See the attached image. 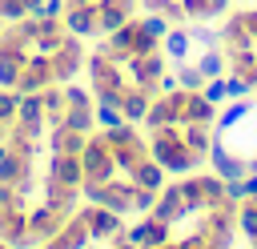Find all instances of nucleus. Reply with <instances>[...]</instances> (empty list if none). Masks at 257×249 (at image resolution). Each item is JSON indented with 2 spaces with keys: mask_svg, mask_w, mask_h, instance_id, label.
<instances>
[{
  "mask_svg": "<svg viewBox=\"0 0 257 249\" xmlns=\"http://www.w3.org/2000/svg\"><path fill=\"white\" fill-rule=\"evenodd\" d=\"M149 157H153V161H161V165H165V173H177V177H189V173L201 165V157H197V153H189V145L181 141V129H173V125L153 129Z\"/></svg>",
  "mask_w": 257,
  "mask_h": 249,
  "instance_id": "obj_1",
  "label": "nucleus"
},
{
  "mask_svg": "<svg viewBox=\"0 0 257 249\" xmlns=\"http://www.w3.org/2000/svg\"><path fill=\"white\" fill-rule=\"evenodd\" d=\"M80 165H84V181H112L116 161H112L104 133H88V145L80 149Z\"/></svg>",
  "mask_w": 257,
  "mask_h": 249,
  "instance_id": "obj_2",
  "label": "nucleus"
},
{
  "mask_svg": "<svg viewBox=\"0 0 257 249\" xmlns=\"http://www.w3.org/2000/svg\"><path fill=\"white\" fill-rule=\"evenodd\" d=\"M76 217L88 225V237H92V241H112V237L124 233V217L112 213V209H104V205H88V209L76 213Z\"/></svg>",
  "mask_w": 257,
  "mask_h": 249,
  "instance_id": "obj_3",
  "label": "nucleus"
},
{
  "mask_svg": "<svg viewBox=\"0 0 257 249\" xmlns=\"http://www.w3.org/2000/svg\"><path fill=\"white\" fill-rule=\"evenodd\" d=\"M64 213H56L48 201H40L36 209H28V233H32V245H48L60 229H64Z\"/></svg>",
  "mask_w": 257,
  "mask_h": 249,
  "instance_id": "obj_4",
  "label": "nucleus"
},
{
  "mask_svg": "<svg viewBox=\"0 0 257 249\" xmlns=\"http://www.w3.org/2000/svg\"><path fill=\"white\" fill-rule=\"evenodd\" d=\"M48 60H52V76H56V84L72 80V76L80 72V36L64 32V44H60V48H56Z\"/></svg>",
  "mask_w": 257,
  "mask_h": 249,
  "instance_id": "obj_5",
  "label": "nucleus"
},
{
  "mask_svg": "<svg viewBox=\"0 0 257 249\" xmlns=\"http://www.w3.org/2000/svg\"><path fill=\"white\" fill-rule=\"evenodd\" d=\"M48 84H56V76H52V60H48V56H40V52H32V60L20 68L16 92H44Z\"/></svg>",
  "mask_w": 257,
  "mask_h": 249,
  "instance_id": "obj_6",
  "label": "nucleus"
},
{
  "mask_svg": "<svg viewBox=\"0 0 257 249\" xmlns=\"http://www.w3.org/2000/svg\"><path fill=\"white\" fill-rule=\"evenodd\" d=\"M149 217L169 221V225H177V221H185V217H189V209H185V201H181V185H177V181H173V185H161L157 205H153V213H149Z\"/></svg>",
  "mask_w": 257,
  "mask_h": 249,
  "instance_id": "obj_7",
  "label": "nucleus"
},
{
  "mask_svg": "<svg viewBox=\"0 0 257 249\" xmlns=\"http://www.w3.org/2000/svg\"><path fill=\"white\" fill-rule=\"evenodd\" d=\"M209 165H213V173H217V177H225V181H237V177H245V173H249L245 157L229 153L221 141H213V149H209Z\"/></svg>",
  "mask_w": 257,
  "mask_h": 249,
  "instance_id": "obj_8",
  "label": "nucleus"
},
{
  "mask_svg": "<svg viewBox=\"0 0 257 249\" xmlns=\"http://www.w3.org/2000/svg\"><path fill=\"white\" fill-rule=\"evenodd\" d=\"M161 52L169 56V64L177 68V64H185L189 60V52H193V36H189V28L185 24H173L165 36H161Z\"/></svg>",
  "mask_w": 257,
  "mask_h": 249,
  "instance_id": "obj_9",
  "label": "nucleus"
},
{
  "mask_svg": "<svg viewBox=\"0 0 257 249\" xmlns=\"http://www.w3.org/2000/svg\"><path fill=\"white\" fill-rule=\"evenodd\" d=\"M48 177L80 189V185H84V165H80L76 153H52V161H48Z\"/></svg>",
  "mask_w": 257,
  "mask_h": 249,
  "instance_id": "obj_10",
  "label": "nucleus"
},
{
  "mask_svg": "<svg viewBox=\"0 0 257 249\" xmlns=\"http://www.w3.org/2000/svg\"><path fill=\"white\" fill-rule=\"evenodd\" d=\"M60 20H64V32L88 36V32H96V4H68Z\"/></svg>",
  "mask_w": 257,
  "mask_h": 249,
  "instance_id": "obj_11",
  "label": "nucleus"
},
{
  "mask_svg": "<svg viewBox=\"0 0 257 249\" xmlns=\"http://www.w3.org/2000/svg\"><path fill=\"white\" fill-rule=\"evenodd\" d=\"M16 125H20V129H28L32 137H40V129H44V100H40V92H24V96H20Z\"/></svg>",
  "mask_w": 257,
  "mask_h": 249,
  "instance_id": "obj_12",
  "label": "nucleus"
},
{
  "mask_svg": "<svg viewBox=\"0 0 257 249\" xmlns=\"http://www.w3.org/2000/svg\"><path fill=\"white\" fill-rule=\"evenodd\" d=\"M249 112H253V100H249V96L229 100V104L217 112V120H213V137H229V133H233V129H237V125H241Z\"/></svg>",
  "mask_w": 257,
  "mask_h": 249,
  "instance_id": "obj_13",
  "label": "nucleus"
},
{
  "mask_svg": "<svg viewBox=\"0 0 257 249\" xmlns=\"http://www.w3.org/2000/svg\"><path fill=\"white\" fill-rule=\"evenodd\" d=\"M128 181L141 185V189H161V185H165V165L153 161V157H145V161H137V165L128 169Z\"/></svg>",
  "mask_w": 257,
  "mask_h": 249,
  "instance_id": "obj_14",
  "label": "nucleus"
},
{
  "mask_svg": "<svg viewBox=\"0 0 257 249\" xmlns=\"http://www.w3.org/2000/svg\"><path fill=\"white\" fill-rule=\"evenodd\" d=\"M76 197H80V189L76 185H64V181H52L48 177V189H44V201L56 209V213H64V217H72V205H76Z\"/></svg>",
  "mask_w": 257,
  "mask_h": 249,
  "instance_id": "obj_15",
  "label": "nucleus"
},
{
  "mask_svg": "<svg viewBox=\"0 0 257 249\" xmlns=\"http://www.w3.org/2000/svg\"><path fill=\"white\" fill-rule=\"evenodd\" d=\"M56 125H64L72 133H92L96 129V112H92V104H64V112H60Z\"/></svg>",
  "mask_w": 257,
  "mask_h": 249,
  "instance_id": "obj_16",
  "label": "nucleus"
},
{
  "mask_svg": "<svg viewBox=\"0 0 257 249\" xmlns=\"http://www.w3.org/2000/svg\"><path fill=\"white\" fill-rule=\"evenodd\" d=\"M128 20H133V16H128L116 0H100V4H96V32H100V36L116 32V28H120V24H128Z\"/></svg>",
  "mask_w": 257,
  "mask_h": 249,
  "instance_id": "obj_17",
  "label": "nucleus"
},
{
  "mask_svg": "<svg viewBox=\"0 0 257 249\" xmlns=\"http://www.w3.org/2000/svg\"><path fill=\"white\" fill-rule=\"evenodd\" d=\"M185 120H193V125H213V120H217V104H213L205 92H189V96H185Z\"/></svg>",
  "mask_w": 257,
  "mask_h": 249,
  "instance_id": "obj_18",
  "label": "nucleus"
},
{
  "mask_svg": "<svg viewBox=\"0 0 257 249\" xmlns=\"http://www.w3.org/2000/svg\"><path fill=\"white\" fill-rule=\"evenodd\" d=\"M181 141L189 145V153L209 157V149H213V141H217V137H213V125H193V120H189V125L181 129Z\"/></svg>",
  "mask_w": 257,
  "mask_h": 249,
  "instance_id": "obj_19",
  "label": "nucleus"
},
{
  "mask_svg": "<svg viewBox=\"0 0 257 249\" xmlns=\"http://www.w3.org/2000/svg\"><path fill=\"white\" fill-rule=\"evenodd\" d=\"M149 104H153V92H145V88H124L120 112H124V120L141 125V120H145V112H149Z\"/></svg>",
  "mask_w": 257,
  "mask_h": 249,
  "instance_id": "obj_20",
  "label": "nucleus"
},
{
  "mask_svg": "<svg viewBox=\"0 0 257 249\" xmlns=\"http://www.w3.org/2000/svg\"><path fill=\"white\" fill-rule=\"evenodd\" d=\"M197 68L205 72V80H213V76H225L229 72V52L217 44V48H205L201 56H197Z\"/></svg>",
  "mask_w": 257,
  "mask_h": 249,
  "instance_id": "obj_21",
  "label": "nucleus"
},
{
  "mask_svg": "<svg viewBox=\"0 0 257 249\" xmlns=\"http://www.w3.org/2000/svg\"><path fill=\"white\" fill-rule=\"evenodd\" d=\"M84 145H88V133H72L64 125H52V153H76L80 157Z\"/></svg>",
  "mask_w": 257,
  "mask_h": 249,
  "instance_id": "obj_22",
  "label": "nucleus"
},
{
  "mask_svg": "<svg viewBox=\"0 0 257 249\" xmlns=\"http://www.w3.org/2000/svg\"><path fill=\"white\" fill-rule=\"evenodd\" d=\"M145 157H149V149L141 145V137L128 141V145H116V149H112V161H116V169H120L124 177H128V169H133L137 161H145Z\"/></svg>",
  "mask_w": 257,
  "mask_h": 249,
  "instance_id": "obj_23",
  "label": "nucleus"
},
{
  "mask_svg": "<svg viewBox=\"0 0 257 249\" xmlns=\"http://www.w3.org/2000/svg\"><path fill=\"white\" fill-rule=\"evenodd\" d=\"M197 181H201L205 213H209V209H217V205H225V177H217V173H205V177H197Z\"/></svg>",
  "mask_w": 257,
  "mask_h": 249,
  "instance_id": "obj_24",
  "label": "nucleus"
},
{
  "mask_svg": "<svg viewBox=\"0 0 257 249\" xmlns=\"http://www.w3.org/2000/svg\"><path fill=\"white\" fill-rule=\"evenodd\" d=\"M40 100H44V125H56L60 112H64V92H60L56 84H48V88L40 92Z\"/></svg>",
  "mask_w": 257,
  "mask_h": 249,
  "instance_id": "obj_25",
  "label": "nucleus"
},
{
  "mask_svg": "<svg viewBox=\"0 0 257 249\" xmlns=\"http://www.w3.org/2000/svg\"><path fill=\"white\" fill-rule=\"evenodd\" d=\"M237 229H241L249 241H257V201H253V197L241 201V209H237Z\"/></svg>",
  "mask_w": 257,
  "mask_h": 249,
  "instance_id": "obj_26",
  "label": "nucleus"
},
{
  "mask_svg": "<svg viewBox=\"0 0 257 249\" xmlns=\"http://www.w3.org/2000/svg\"><path fill=\"white\" fill-rule=\"evenodd\" d=\"M173 72H177V80H181V88H189V92H201V88H205V72H201V68L193 64V60H185V64H177Z\"/></svg>",
  "mask_w": 257,
  "mask_h": 249,
  "instance_id": "obj_27",
  "label": "nucleus"
},
{
  "mask_svg": "<svg viewBox=\"0 0 257 249\" xmlns=\"http://www.w3.org/2000/svg\"><path fill=\"white\" fill-rule=\"evenodd\" d=\"M221 80H225V104H229V100H241V96H249V92H253V84H249L241 72H233V68H229Z\"/></svg>",
  "mask_w": 257,
  "mask_h": 249,
  "instance_id": "obj_28",
  "label": "nucleus"
},
{
  "mask_svg": "<svg viewBox=\"0 0 257 249\" xmlns=\"http://www.w3.org/2000/svg\"><path fill=\"white\" fill-rule=\"evenodd\" d=\"M177 185H181V201H185L189 213L205 209V197H201V181H197V177H185V181H177Z\"/></svg>",
  "mask_w": 257,
  "mask_h": 249,
  "instance_id": "obj_29",
  "label": "nucleus"
},
{
  "mask_svg": "<svg viewBox=\"0 0 257 249\" xmlns=\"http://www.w3.org/2000/svg\"><path fill=\"white\" fill-rule=\"evenodd\" d=\"M149 12H161V16H169L173 24H181L185 20V8H181V0H141Z\"/></svg>",
  "mask_w": 257,
  "mask_h": 249,
  "instance_id": "obj_30",
  "label": "nucleus"
},
{
  "mask_svg": "<svg viewBox=\"0 0 257 249\" xmlns=\"http://www.w3.org/2000/svg\"><path fill=\"white\" fill-rule=\"evenodd\" d=\"M20 96H24V92H16V88H0V125H12V120H16Z\"/></svg>",
  "mask_w": 257,
  "mask_h": 249,
  "instance_id": "obj_31",
  "label": "nucleus"
},
{
  "mask_svg": "<svg viewBox=\"0 0 257 249\" xmlns=\"http://www.w3.org/2000/svg\"><path fill=\"white\" fill-rule=\"evenodd\" d=\"M92 112H96V129H112V125L124 120V112H120L116 104H100V100H92Z\"/></svg>",
  "mask_w": 257,
  "mask_h": 249,
  "instance_id": "obj_32",
  "label": "nucleus"
},
{
  "mask_svg": "<svg viewBox=\"0 0 257 249\" xmlns=\"http://www.w3.org/2000/svg\"><path fill=\"white\" fill-rule=\"evenodd\" d=\"M100 133H104L108 149H116V145H128V141H137V129H133L128 120H120V125H112V129H100Z\"/></svg>",
  "mask_w": 257,
  "mask_h": 249,
  "instance_id": "obj_33",
  "label": "nucleus"
},
{
  "mask_svg": "<svg viewBox=\"0 0 257 249\" xmlns=\"http://www.w3.org/2000/svg\"><path fill=\"white\" fill-rule=\"evenodd\" d=\"M189 36H193V44H197V48H217V44H221V32H217V28H205L201 20L189 28Z\"/></svg>",
  "mask_w": 257,
  "mask_h": 249,
  "instance_id": "obj_34",
  "label": "nucleus"
},
{
  "mask_svg": "<svg viewBox=\"0 0 257 249\" xmlns=\"http://www.w3.org/2000/svg\"><path fill=\"white\" fill-rule=\"evenodd\" d=\"M60 44H64V32H36V40H32V52H40V56H52Z\"/></svg>",
  "mask_w": 257,
  "mask_h": 249,
  "instance_id": "obj_35",
  "label": "nucleus"
},
{
  "mask_svg": "<svg viewBox=\"0 0 257 249\" xmlns=\"http://www.w3.org/2000/svg\"><path fill=\"white\" fill-rule=\"evenodd\" d=\"M157 193H161V189H141V185H133V213H153Z\"/></svg>",
  "mask_w": 257,
  "mask_h": 249,
  "instance_id": "obj_36",
  "label": "nucleus"
},
{
  "mask_svg": "<svg viewBox=\"0 0 257 249\" xmlns=\"http://www.w3.org/2000/svg\"><path fill=\"white\" fill-rule=\"evenodd\" d=\"M20 60H12V56H0V88H16V80H20Z\"/></svg>",
  "mask_w": 257,
  "mask_h": 249,
  "instance_id": "obj_37",
  "label": "nucleus"
},
{
  "mask_svg": "<svg viewBox=\"0 0 257 249\" xmlns=\"http://www.w3.org/2000/svg\"><path fill=\"white\" fill-rule=\"evenodd\" d=\"M161 48V40L157 36H149L141 24H137V36H133V56H149V52H157Z\"/></svg>",
  "mask_w": 257,
  "mask_h": 249,
  "instance_id": "obj_38",
  "label": "nucleus"
},
{
  "mask_svg": "<svg viewBox=\"0 0 257 249\" xmlns=\"http://www.w3.org/2000/svg\"><path fill=\"white\" fill-rule=\"evenodd\" d=\"M141 28H145L149 36H157V40H161V36L173 28V20H169V16H161V12H149V20H141Z\"/></svg>",
  "mask_w": 257,
  "mask_h": 249,
  "instance_id": "obj_39",
  "label": "nucleus"
},
{
  "mask_svg": "<svg viewBox=\"0 0 257 249\" xmlns=\"http://www.w3.org/2000/svg\"><path fill=\"white\" fill-rule=\"evenodd\" d=\"M28 16V8H24V0H0V20H8V24H16V20H24Z\"/></svg>",
  "mask_w": 257,
  "mask_h": 249,
  "instance_id": "obj_40",
  "label": "nucleus"
},
{
  "mask_svg": "<svg viewBox=\"0 0 257 249\" xmlns=\"http://www.w3.org/2000/svg\"><path fill=\"white\" fill-rule=\"evenodd\" d=\"M201 92H205V96H209L213 104H225V80H221V76L205 80V88H201Z\"/></svg>",
  "mask_w": 257,
  "mask_h": 249,
  "instance_id": "obj_41",
  "label": "nucleus"
},
{
  "mask_svg": "<svg viewBox=\"0 0 257 249\" xmlns=\"http://www.w3.org/2000/svg\"><path fill=\"white\" fill-rule=\"evenodd\" d=\"M64 104H92V92L80 88V84H68L64 88Z\"/></svg>",
  "mask_w": 257,
  "mask_h": 249,
  "instance_id": "obj_42",
  "label": "nucleus"
},
{
  "mask_svg": "<svg viewBox=\"0 0 257 249\" xmlns=\"http://www.w3.org/2000/svg\"><path fill=\"white\" fill-rule=\"evenodd\" d=\"M177 88H181V80H177V72H169V68H165V72L157 76V96H165V92H177Z\"/></svg>",
  "mask_w": 257,
  "mask_h": 249,
  "instance_id": "obj_43",
  "label": "nucleus"
},
{
  "mask_svg": "<svg viewBox=\"0 0 257 249\" xmlns=\"http://www.w3.org/2000/svg\"><path fill=\"white\" fill-rule=\"evenodd\" d=\"M145 233H149V213H145V221H137V225H128V229H124V237H128L133 245H141V241H145Z\"/></svg>",
  "mask_w": 257,
  "mask_h": 249,
  "instance_id": "obj_44",
  "label": "nucleus"
},
{
  "mask_svg": "<svg viewBox=\"0 0 257 249\" xmlns=\"http://www.w3.org/2000/svg\"><path fill=\"white\" fill-rule=\"evenodd\" d=\"M225 12H229V0H209V20H217Z\"/></svg>",
  "mask_w": 257,
  "mask_h": 249,
  "instance_id": "obj_45",
  "label": "nucleus"
},
{
  "mask_svg": "<svg viewBox=\"0 0 257 249\" xmlns=\"http://www.w3.org/2000/svg\"><path fill=\"white\" fill-rule=\"evenodd\" d=\"M161 249H181V245H161Z\"/></svg>",
  "mask_w": 257,
  "mask_h": 249,
  "instance_id": "obj_46",
  "label": "nucleus"
},
{
  "mask_svg": "<svg viewBox=\"0 0 257 249\" xmlns=\"http://www.w3.org/2000/svg\"><path fill=\"white\" fill-rule=\"evenodd\" d=\"M0 249H12V245H8V241H0Z\"/></svg>",
  "mask_w": 257,
  "mask_h": 249,
  "instance_id": "obj_47",
  "label": "nucleus"
},
{
  "mask_svg": "<svg viewBox=\"0 0 257 249\" xmlns=\"http://www.w3.org/2000/svg\"><path fill=\"white\" fill-rule=\"evenodd\" d=\"M36 249H44V245H36Z\"/></svg>",
  "mask_w": 257,
  "mask_h": 249,
  "instance_id": "obj_48",
  "label": "nucleus"
},
{
  "mask_svg": "<svg viewBox=\"0 0 257 249\" xmlns=\"http://www.w3.org/2000/svg\"><path fill=\"white\" fill-rule=\"evenodd\" d=\"M253 201H257V197H253Z\"/></svg>",
  "mask_w": 257,
  "mask_h": 249,
  "instance_id": "obj_49",
  "label": "nucleus"
}]
</instances>
